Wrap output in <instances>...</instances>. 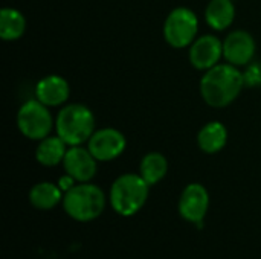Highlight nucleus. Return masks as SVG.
Listing matches in <instances>:
<instances>
[{"mask_svg":"<svg viewBox=\"0 0 261 259\" xmlns=\"http://www.w3.org/2000/svg\"><path fill=\"white\" fill-rule=\"evenodd\" d=\"M243 87V72L229 63L211 67L200 79V95L203 101L214 108H223L234 102Z\"/></svg>","mask_w":261,"mask_h":259,"instance_id":"obj_1","label":"nucleus"},{"mask_svg":"<svg viewBox=\"0 0 261 259\" xmlns=\"http://www.w3.org/2000/svg\"><path fill=\"white\" fill-rule=\"evenodd\" d=\"M64 212L75 221L89 223L96 220L106 209V195L102 189L90 182L76 183L63 197Z\"/></svg>","mask_w":261,"mask_h":259,"instance_id":"obj_2","label":"nucleus"},{"mask_svg":"<svg viewBox=\"0 0 261 259\" xmlns=\"http://www.w3.org/2000/svg\"><path fill=\"white\" fill-rule=\"evenodd\" d=\"M150 185L139 174H122L110 188V206L121 217L138 214L148 200Z\"/></svg>","mask_w":261,"mask_h":259,"instance_id":"obj_3","label":"nucleus"},{"mask_svg":"<svg viewBox=\"0 0 261 259\" xmlns=\"http://www.w3.org/2000/svg\"><path fill=\"white\" fill-rule=\"evenodd\" d=\"M55 130L67 147L83 145L95 133V116L83 104H69L57 114Z\"/></svg>","mask_w":261,"mask_h":259,"instance_id":"obj_4","label":"nucleus"},{"mask_svg":"<svg viewBox=\"0 0 261 259\" xmlns=\"http://www.w3.org/2000/svg\"><path fill=\"white\" fill-rule=\"evenodd\" d=\"M54 124L47 105L37 98L26 101L17 113V127L20 133L31 140H43L50 136Z\"/></svg>","mask_w":261,"mask_h":259,"instance_id":"obj_5","label":"nucleus"},{"mask_svg":"<svg viewBox=\"0 0 261 259\" xmlns=\"http://www.w3.org/2000/svg\"><path fill=\"white\" fill-rule=\"evenodd\" d=\"M199 31L197 15L188 8L173 9L164 23V37L165 41L176 49H184L196 40Z\"/></svg>","mask_w":261,"mask_h":259,"instance_id":"obj_6","label":"nucleus"},{"mask_svg":"<svg viewBox=\"0 0 261 259\" xmlns=\"http://www.w3.org/2000/svg\"><path fill=\"white\" fill-rule=\"evenodd\" d=\"M127 147L125 136L116 128L95 130L87 140V148L98 162H112L118 159Z\"/></svg>","mask_w":261,"mask_h":259,"instance_id":"obj_7","label":"nucleus"},{"mask_svg":"<svg viewBox=\"0 0 261 259\" xmlns=\"http://www.w3.org/2000/svg\"><path fill=\"white\" fill-rule=\"evenodd\" d=\"M179 214L188 223L197 224L205 220L210 209V194L200 183H190L180 194Z\"/></svg>","mask_w":261,"mask_h":259,"instance_id":"obj_8","label":"nucleus"},{"mask_svg":"<svg viewBox=\"0 0 261 259\" xmlns=\"http://www.w3.org/2000/svg\"><path fill=\"white\" fill-rule=\"evenodd\" d=\"M63 168L66 174L72 176L78 183H86L96 176L98 160L93 157L89 148L76 145L67 148V153L63 160Z\"/></svg>","mask_w":261,"mask_h":259,"instance_id":"obj_9","label":"nucleus"},{"mask_svg":"<svg viewBox=\"0 0 261 259\" xmlns=\"http://www.w3.org/2000/svg\"><path fill=\"white\" fill-rule=\"evenodd\" d=\"M255 55V40L246 31H232L223 41V56L225 60L236 66H248Z\"/></svg>","mask_w":261,"mask_h":259,"instance_id":"obj_10","label":"nucleus"},{"mask_svg":"<svg viewBox=\"0 0 261 259\" xmlns=\"http://www.w3.org/2000/svg\"><path fill=\"white\" fill-rule=\"evenodd\" d=\"M223 56V41L216 35H203L190 47V63L199 70H210Z\"/></svg>","mask_w":261,"mask_h":259,"instance_id":"obj_11","label":"nucleus"},{"mask_svg":"<svg viewBox=\"0 0 261 259\" xmlns=\"http://www.w3.org/2000/svg\"><path fill=\"white\" fill-rule=\"evenodd\" d=\"M69 82L58 75H47L37 82L35 98L47 107H58L69 99Z\"/></svg>","mask_w":261,"mask_h":259,"instance_id":"obj_12","label":"nucleus"},{"mask_svg":"<svg viewBox=\"0 0 261 259\" xmlns=\"http://www.w3.org/2000/svg\"><path fill=\"white\" fill-rule=\"evenodd\" d=\"M226 142H228V130L219 121L205 124L197 134V145L206 154H216L222 151Z\"/></svg>","mask_w":261,"mask_h":259,"instance_id":"obj_13","label":"nucleus"},{"mask_svg":"<svg viewBox=\"0 0 261 259\" xmlns=\"http://www.w3.org/2000/svg\"><path fill=\"white\" fill-rule=\"evenodd\" d=\"M64 192L58 185L50 182H40L29 191V202L35 209L50 211L63 202Z\"/></svg>","mask_w":261,"mask_h":259,"instance_id":"obj_14","label":"nucleus"},{"mask_svg":"<svg viewBox=\"0 0 261 259\" xmlns=\"http://www.w3.org/2000/svg\"><path fill=\"white\" fill-rule=\"evenodd\" d=\"M67 153V143L60 136H47L40 140L35 150V159L43 166H57L63 163Z\"/></svg>","mask_w":261,"mask_h":259,"instance_id":"obj_15","label":"nucleus"},{"mask_svg":"<svg viewBox=\"0 0 261 259\" xmlns=\"http://www.w3.org/2000/svg\"><path fill=\"white\" fill-rule=\"evenodd\" d=\"M236 18L234 0H211L205 11L206 23L216 31L228 29Z\"/></svg>","mask_w":261,"mask_h":259,"instance_id":"obj_16","label":"nucleus"},{"mask_svg":"<svg viewBox=\"0 0 261 259\" xmlns=\"http://www.w3.org/2000/svg\"><path fill=\"white\" fill-rule=\"evenodd\" d=\"M26 31L24 15L14 8H3L0 11V37L5 41H15L21 38Z\"/></svg>","mask_w":261,"mask_h":259,"instance_id":"obj_17","label":"nucleus"},{"mask_svg":"<svg viewBox=\"0 0 261 259\" xmlns=\"http://www.w3.org/2000/svg\"><path fill=\"white\" fill-rule=\"evenodd\" d=\"M168 172V162L161 153H148L139 165V176L150 185L159 183Z\"/></svg>","mask_w":261,"mask_h":259,"instance_id":"obj_18","label":"nucleus"},{"mask_svg":"<svg viewBox=\"0 0 261 259\" xmlns=\"http://www.w3.org/2000/svg\"><path fill=\"white\" fill-rule=\"evenodd\" d=\"M245 85L252 87H261V61H254L246 66V70L243 72Z\"/></svg>","mask_w":261,"mask_h":259,"instance_id":"obj_19","label":"nucleus"},{"mask_svg":"<svg viewBox=\"0 0 261 259\" xmlns=\"http://www.w3.org/2000/svg\"><path fill=\"white\" fill-rule=\"evenodd\" d=\"M78 182L72 177V176H69V174H64V176H61L60 179H58V186H60V189L63 191V192H67L69 189H72L75 185H76Z\"/></svg>","mask_w":261,"mask_h":259,"instance_id":"obj_20","label":"nucleus"}]
</instances>
